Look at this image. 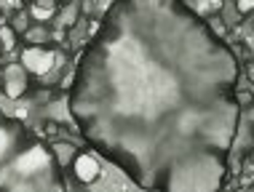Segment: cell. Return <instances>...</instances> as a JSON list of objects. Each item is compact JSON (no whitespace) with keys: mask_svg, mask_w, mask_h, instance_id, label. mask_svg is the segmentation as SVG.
<instances>
[{"mask_svg":"<svg viewBox=\"0 0 254 192\" xmlns=\"http://www.w3.org/2000/svg\"><path fill=\"white\" fill-rule=\"evenodd\" d=\"M46 166H49V155L40 147H32V149H27L24 155L16 157L13 171H16V174H35V171H43Z\"/></svg>","mask_w":254,"mask_h":192,"instance_id":"6da1fadb","label":"cell"},{"mask_svg":"<svg viewBox=\"0 0 254 192\" xmlns=\"http://www.w3.org/2000/svg\"><path fill=\"white\" fill-rule=\"evenodd\" d=\"M72 166H75V176H78L80 182L91 184V182L99 179V163L94 160L91 155H75Z\"/></svg>","mask_w":254,"mask_h":192,"instance_id":"7a4b0ae2","label":"cell"},{"mask_svg":"<svg viewBox=\"0 0 254 192\" xmlns=\"http://www.w3.org/2000/svg\"><path fill=\"white\" fill-rule=\"evenodd\" d=\"M5 94L11 96V99H16V96H22V91L27 88V78H24V70L19 64H11L8 70H5Z\"/></svg>","mask_w":254,"mask_h":192,"instance_id":"3957f363","label":"cell"},{"mask_svg":"<svg viewBox=\"0 0 254 192\" xmlns=\"http://www.w3.org/2000/svg\"><path fill=\"white\" fill-rule=\"evenodd\" d=\"M40 59H43V51H40V48H30V51H24V53H22L24 67H27V70H32V72H38Z\"/></svg>","mask_w":254,"mask_h":192,"instance_id":"277c9868","label":"cell"},{"mask_svg":"<svg viewBox=\"0 0 254 192\" xmlns=\"http://www.w3.org/2000/svg\"><path fill=\"white\" fill-rule=\"evenodd\" d=\"M54 152H57V157H59L62 163H72L75 155H78L72 144H57V147H54Z\"/></svg>","mask_w":254,"mask_h":192,"instance_id":"5b68a950","label":"cell"},{"mask_svg":"<svg viewBox=\"0 0 254 192\" xmlns=\"http://www.w3.org/2000/svg\"><path fill=\"white\" fill-rule=\"evenodd\" d=\"M8 147H11V134L5 131V128H0V160L5 157V152H8Z\"/></svg>","mask_w":254,"mask_h":192,"instance_id":"8992f818","label":"cell"},{"mask_svg":"<svg viewBox=\"0 0 254 192\" xmlns=\"http://www.w3.org/2000/svg\"><path fill=\"white\" fill-rule=\"evenodd\" d=\"M51 8H49V5H35V8H32V16H35V19H51Z\"/></svg>","mask_w":254,"mask_h":192,"instance_id":"52a82bcc","label":"cell"},{"mask_svg":"<svg viewBox=\"0 0 254 192\" xmlns=\"http://www.w3.org/2000/svg\"><path fill=\"white\" fill-rule=\"evenodd\" d=\"M43 38H46V32L40 30V27H32V30L27 32V40H30V43H40Z\"/></svg>","mask_w":254,"mask_h":192,"instance_id":"ba28073f","label":"cell"},{"mask_svg":"<svg viewBox=\"0 0 254 192\" xmlns=\"http://www.w3.org/2000/svg\"><path fill=\"white\" fill-rule=\"evenodd\" d=\"M0 38H3V46H5V48H11V46H13V35H11L8 27H3V30H0Z\"/></svg>","mask_w":254,"mask_h":192,"instance_id":"9c48e42d","label":"cell"},{"mask_svg":"<svg viewBox=\"0 0 254 192\" xmlns=\"http://www.w3.org/2000/svg\"><path fill=\"white\" fill-rule=\"evenodd\" d=\"M238 11H241V13L254 11V0H238Z\"/></svg>","mask_w":254,"mask_h":192,"instance_id":"30bf717a","label":"cell"},{"mask_svg":"<svg viewBox=\"0 0 254 192\" xmlns=\"http://www.w3.org/2000/svg\"><path fill=\"white\" fill-rule=\"evenodd\" d=\"M206 8H211V11H219V8H222V0H206Z\"/></svg>","mask_w":254,"mask_h":192,"instance_id":"8fae6325","label":"cell"},{"mask_svg":"<svg viewBox=\"0 0 254 192\" xmlns=\"http://www.w3.org/2000/svg\"><path fill=\"white\" fill-rule=\"evenodd\" d=\"M211 30H214L217 35H225V27H222V22H211Z\"/></svg>","mask_w":254,"mask_h":192,"instance_id":"7c38bea8","label":"cell"},{"mask_svg":"<svg viewBox=\"0 0 254 192\" xmlns=\"http://www.w3.org/2000/svg\"><path fill=\"white\" fill-rule=\"evenodd\" d=\"M238 96H241V104H252V94H238Z\"/></svg>","mask_w":254,"mask_h":192,"instance_id":"4fadbf2b","label":"cell"},{"mask_svg":"<svg viewBox=\"0 0 254 192\" xmlns=\"http://www.w3.org/2000/svg\"><path fill=\"white\" fill-rule=\"evenodd\" d=\"M16 118H22V120L27 118V109H24V107H19V109H16Z\"/></svg>","mask_w":254,"mask_h":192,"instance_id":"5bb4252c","label":"cell"},{"mask_svg":"<svg viewBox=\"0 0 254 192\" xmlns=\"http://www.w3.org/2000/svg\"><path fill=\"white\" fill-rule=\"evenodd\" d=\"M249 80H252V83H254V64L249 67Z\"/></svg>","mask_w":254,"mask_h":192,"instance_id":"9a60e30c","label":"cell"},{"mask_svg":"<svg viewBox=\"0 0 254 192\" xmlns=\"http://www.w3.org/2000/svg\"><path fill=\"white\" fill-rule=\"evenodd\" d=\"M99 5H102V8H105V5H110V0H99Z\"/></svg>","mask_w":254,"mask_h":192,"instance_id":"2e32d148","label":"cell"},{"mask_svg":"<svg viewBox=\"0 0 254 192\" xmlns=\"http://www.w3.org/2000/svg\"><path fill=\"white\" fill-rule=\"evenodd\" d=\"M238 192H249V190H238Z\"/></svg>","mask_w":254,"mask_h":192,"instance_id":"e0dca14e","label":"cell"},{"mask_svg":"<svg viewBox=\"0 0 254 192\" xmlns=\"http://www.w3.org/2000/svg\"><path fill=\"white\" fill-rule=\"evenodd\" d=\"M43 3H49V0H43Z\"/></svg>","mask_w":254,"mask_h":192,"instance_id":"ac0fdd59","label":"cell"},{"mask_svg":"<svg viewBox=\"0 0 254 192\" xmlns=\"http://www.w3.org/2000/svg\"><path fill=\"white\" fill-rule=\"evenodd\" d=\"M252 115H254V109H252Z\"/></svg>","mask_w":254,"mask_h":192,"instance_id":"d6986e66","label":"cell"}]
</instances>
